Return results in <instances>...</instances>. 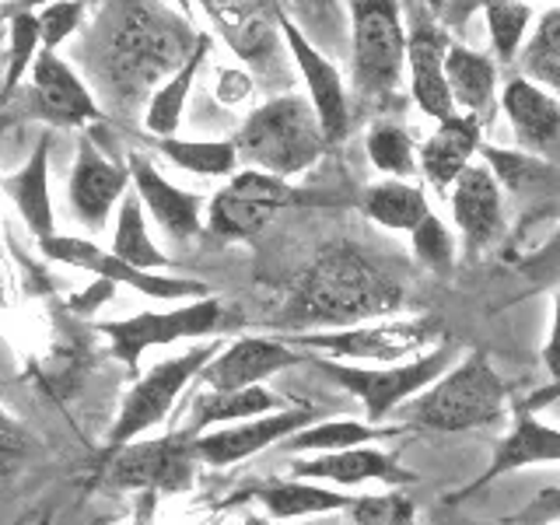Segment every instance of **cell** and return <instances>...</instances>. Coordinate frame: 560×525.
Masks as SVG:
<instances>
[{
	"label": "cell",
	"mask_w": 560,
	"mask_h": 525,
	"mask_svg": "<svg viewBox=\"0 0 560 525\" xmlns=\"http://www.w3.org/2000/svg\"><path fill=\"white\" fill-rule=\"evenodd\" d=\"M312 203L305 189L291 186L277 175L242 168L232 175V183L214 192V200L207 203V232L224 242H245L256 238L280 210Z\"/></svg>",
	"instance_id": "10"
},
{
	"label": "cell",
	"mask_w": 560,
	"mask_h": 525,
	"mask_svg": "<svg viewBox=\"0 0 560 525\" xmlns=\"http://www.w3.org/2000/svg\"><path fill=\"white\" fill-rule=\"evenodd\" d=\"M448 203H452V221L463 235L466 259H480L504 238V228H508L504 192L494 179V172L483 162H472L459 179H455Z\"/></svg>",
	"instance_id": "20"
},
{
	"label": "cell",
	"mask_w": 560,
	"mask_h": 525,
	"mask_svg": "<svg viewBox=\"0 0 560 525\" xmlns=\"http://www.w3.org/2000/svg\"><path fill=\"white\" fill-rule=\"evenodd\" d=\"M84 4H46L39 14V39H43V49H49V52H57V46L63 43V39H70L78 28H81V22H84Z\"/></svg>",
	"instance_id": "42"
},
{
	"label": "cell",
	"mask_w": 560,
	"mask_h": 525,
	"mask_svg": "<svg viewBox=\"0 0 560 525\" xmlns=\"http://www.w3.org/2000/svg\"><path fill=\"white\" fill-rule=\"evenodd\" d=\"M242 525H277V522H270V518H259V515H245V518H242Z\"/></svg>",
	"instance_id": "49"
},
{
	"label": "cell",
	"mask_w": 560,
	"mask_h": 525,
	"mask_svg": "<svg viewBox=\"0 0 560 525\" xmlns=\"http://www.w3.org/2000/svg\"><path fill=\"white\" fill-rule=\"evenodd\" d=\"M197 438L172 431L151 442H130L105 459V483L144 494H183L197 472Z\"/></svg>",
	"instance_id": "11"
},
{
	"label": "cell",
	"mask_w": 560,
	"mask_h": 525,
	"mask_svg": "<svg viewBox=\"0 0 560 525\" xmlns=\"http://www.w3.org/2000/svg\"><path fill=\"white\" fill-rule=\"evenodd\" d=\"M39 253L52 262H63V267H78L88 270L109 284H122L137 294H148L154 302H200L210 298L214 288L203 284L197 277H179V273H148V270H133L130 262L116 259L109 249H98L95 242L88 238H70V235H52L49 242L39 245Z\"/></svg>",
	"instance_id": "13"
},
{
	"label": "cell",
	"mask_w": 560,
	"mask_h": 525,
	"mask_svg": "<svg viewBox=\"0 0 560 525\" xmlns=\"http://www.w3.org/2000/svg\"><path fill=\"white\" fill-rule=\"evenodd\" d=\"M137 140H144L148 151L165 154L172 165L183 172L207 175V179H232L238 175V151L235 140H183V137H148L137 130Z\"/></svg>",
	"instance_id": "33"
},
{
	"label": "cell",
	"mask_w": 560,
	"mask_h": 525,
	"mask_svg": "<svg viewBox=\"0 0 560 525\" xmlns=\"http://www.w3.org/2000/svg\"><path fill=\"white\" fill-rule=\"evenodd\" d=\"M302 525H350V522H343V518H332V515H326V518H312V522H302Z\"/></svg>",
	"instance_id": "48"
},
{
	"label": "cell",
	"mask_w": 560,
	"mask_h": 525,
	"mask_svg": "<svg viewBox=\"0 0 560 525\" xmlns=\"http://www.w3.org/2000/svg\"><path fill=\"white\" fill-rule=\"evenodd\" d=\"M402 25H407V74L410 98L428 119L442 122L455 116V102L445 84V57L452 49V35L438 25L428 4H402Z\"/></svg>",
	"instance_id": "15"
},
{
	"label": "cell",
	"mask_w": 560,
	"mask_h": 525,
	"mask_svg": "<svg viewBox=\"0 0 560 525\" xmlns=\"http://www.w3.org/2000/svg\"><path fill=\"white\" fill-rule=\"evenodd\" d=\"M280 35H284V46L308 88V105L315 109V116H319V127L329 140V148L340 144V140L350 137V127H354V105H350L343 74L337 70V63L294 25V18L284 14V8H280Z\"/></svg>",
	"instance_id": "16"
},
{
	"label": "cell",
	"mask_w": 560,
	"mask_h": 525,
	"mask_svg": "<svg viewBox=\"0 0 560 525\" xmlns=\"http://www.w3.org/2000/svg\"><path fill=\"white\" fill-rule=\"evenodd\" d=\"M130 192V168L127 162H116V158L105 154L92 133H81L78 140V158L74 168H70V183H67V200L74 218L92 228V232H102L109 224V214L116 210V203Z\"/></svg>",
	"instance_id": "19"
},
{
	"label": "cell",
	"mask_w": 560,
	"mask_h": 525,
	"mask_svg": "<svg viewBox=\"0 0 560 525\" xmlns=\"http://www.w3.org/2000/svg\"><path fill=\"white\" fill-rule=\"evenodd\" d=\"M109 253L122 262H130L133 270H148V273H162L165 267H172V259L158 249L148 235L144 203H140L137 192H127V197L119 200V221H116Z\"/></svg>",
	"instance_id": "35"
},
{
	"label": "cell",
	"mask_w": 560,
	"mask_h": 525,
	"mask_svg": "<svg viewBox=\"0 0 560 525\" xmlns=\"http://www.w3.org/2000/svg\"><path fill=\"white\" fill-rule=\"evenodd\" d=\"M480 148H483V122L477 116L455 113L438 122V130L420 144L417 154L420 175H424V183L438 197H448L455 179L472 165Z\"/></svg>",
	"instance_id": "26"
},
{
	"label": "cell",
	"mask_w": 560,
	"mask_h": 525,
	"mask_svg": "<svg viewBox=\"0 0 560 525\" xmlns=\"http://www.w3.org/2000/svg\"><path fill=\"white\" fill-rule=\"evenodd\" d=\"M288 347L302 350L312 358L361 364V368H393L407 364L442 340V323L438 319H393V323H361L347 329H305L284 332Z\"/></svg>",
	"instance_id": "6"
},
{
	"label": "cell",
	"mask_w": 560,
	"mask_h": 525,
	"mask_svg": "<svg viewBox=\"0 0 560 525\" xmlns=\"http://www.w3.org/2000/svg\"><path fill=\"white\" fill-rule=\"evenodd\" d=\"M39 49H43V39H39V18H35V11L8 8V74H4V84H0V116L8 113L14 95L22 92Z\"/></svg>",
	"instance_id": "36"
},
{
	"label": "cell",
	"mask_w": 560,
	"mask_h": 525,
	"mask_svg": "<svg viewBox=\"0 0 560 525\" xmlns=\"http://www.w3.org/2000/svg\"><path fill=\"white\" fill-rule=\"evenodd\" d=\"M487 32H490V49H494V63L508 67L518 60L525 28L533 22V4H515V0H490L483 4Z\"/></svg>",
	"instance_id": "39"
},
{
	"label": "cell",
	"mask_w": 560,
	"mask_h": 525,
	"mask_svg": "<svg viewBox=\"0 0 560 525\" xmlns=\"http://www.w3.org/2000/svg\"><path fill=\"white\" fill-rule=\"evenodd\" d=\"M312 358V354H308ZM319 372L340 385L343 393H350L364 410V424H385L402 402H410L420 396L431 382L442 378L448 368L455 364V343L442 340L431 347L428 354H420L407 364H393V368H361V364H340V361H326V358H312Z\"/></svg>",
	"instance_id": "7"
},
{
	"label": "cell",
	"mask_w": 560,
	"mask_h": 525,
	"mask_svg": "<svg viewBox=\"0 0 560 525\" xmlns=\"http://www.w3.org/2000/svg\"><path fill=\"white\" fill-rule=\"evenodd\" d=\"M358 207L368 221H375L378 228H385V232H407V235L431 214L424 186L420 183H396V179L368 186L361 192Z\"/></svg>",
	"instance_id": "32"
},
{
	"label": "cell",
	"mask_w": 560,
	"mask_h": 525,
	"mask_svg": "<svg viewBox=\"0 0 560 525\" xmlns=\"http://www.w3.org/2000/svg\"><path fill=\"white\" fill-rule=\"evenodd\" d=\"M410 249H413L420 267H428L434 273H452V267H455L452 228L442 218H438L434 210L410 232Z\"/></svg>",
	"instance_id": "41"
},
{
	"label": "cell",
	"mask_w": 560,
	"mask_h": 525,
	"mask_svg": "<svg viewBox=\"0 0 560 525\" xmlns=\"http://www.w3.org/2000/svg\"><path fill=\"white\" fill-rule=\"evenodd\" d=\"M399 308L402 288L389 270L378 267L354 242H329L298 273L288 302L277 315V329H347L368 319H382V315H393Z\"/></svg>",
	"instance_id": "2"
},
{
	"label": "cell",
	"mask_w": 560,
	"mask_h": 525,
	"mask_svg": "<svg viewBox=\"0 0 560 525\" xmlns=\"http://www.w3.org/2000/svg\"><path fill=\"white\" fill-rule=\"evenodd\" d=\"M553 522H560V487L539 490L529 504H522L518 512L501 518V525H553Z\"/></svg>",
	"instance_id": "44"
},
{
	"label": "cell",
	"mask_w": 560,
	"mask_h": 525,
	"mask_svg": "<svg viewBox=\"0 0 560 525\" xmlns=\"http://www.w3.org/2000/svg\"><path fill=\"white\" fill-rule=\"evenodd\" d=\"M210 57V35L200 32L197 49L189 52V60L175 70L168 81H162V88L148 98L144 105V119H140V133L148 137H175V130L183 127V109L189 102L192 84H197V70L207 63Z\"/></svg>",
	"instance_id": "31"
},
{
	"label": "cell",
	"mask_w": 560,
	"mask_h": 525,
	"mask_svg": "<svg viewBox=\"0 0 560 525\" xmlns=\"http://www.w3.org/2000/svg\"><path fill=\"white\" fill-rule=\"evenodd\" d=\"M539 463H560V428L542 424L536 417L533 402H515L512 407V431H508L490 463L483 466V472L477 480L463 483L459 490H452L445 498L448 504H463L469 498H477L480 490H487L494 480L508 477V472L525 469V466H539Z\"/></svg>",
	"instance_id": "18"
},
{
	"label": "cell",
	"mask_w": 560,
	"mask_h": 525,
	"mask_svg": "<svg viewBox=\"0 0 560 525\" xmlns=\"http://www.w3.org/2000/svg\"><path fill=\"white\" fill-rule=\"evenodd\" d=\"M81 49L95 63V78L127 109L144 98L154 81H168L189 52L197 49L200 32L186 18L154 4H109L98 18V28L88 32Z\"/></svg>",
	"instance_id": "1"
},
{
	"label": "cell",
	"mask_w": 560,
	"mask_h": 525,
	"mask_svg": "<svg viewBox=\"0 0 560 525\" xmlns=\"http://www.w3.org/2000/svg\"><path fill=\"white\" fill-rule=\"evenodd\" d=\"M402 434L399 424H364V420H319V424H312L305 431L291 434L284 445V452L291 455H329V452H347V448H364L372 442H385V438H396Z\"/></svg>",
	"instance_id": "34"
},
{
	"label": "cell",
	"mask_w": 560,
	"mask_h": 525,
	"mask_svg": "<svg viewBox=\"0 0 560 525\" xmlns=\"http://www.w3.org/2000/svg\"><path fill=\"white\" fill-rule=\"evenodd\" d=\"M0 189L18 207V214H22L35 242L43 245L57 235V214H52V200H49V133L39 137V144L32 148L22 168L8 172L0 179Z\"/></svg>",
	"instance_id": "27"
},
{
	"label": "cell",
	"mask_w": 560,
	"mask_h": 525,
	"mask_svg": "<svg viewBox=\"0 0 560 525\" xmlns=\"http://www.w3.org/2000/svg\"><path fill=\"white\" fill-rule=\"evenodd\" d=\"M127 168H130V186L151 210V218L162 224V232L172 242H192L203 232V197L192 189H183L168 183L162 172L154 168L148 151L133 148L127 154Z\"/></svg>",
	"instance_id": "24"
},
{
	"label": "cell",
	"mask_w": 560,
	"mask_h": 525,
	"mask_svg": "<svg viewBox=\"0 0 560 525\" xmlns=\"http://www.w3.org/2000/svg\"><path fill=\"white\" fill-rule=\"evenodd\" d=\"M350 28H354V49H350V81L354 95L364 105H396L407 78V25H402V4L393 0H354Z\"/></svg>",
	"instance_id": "5"
},
{
	"label": "cell",
	"mask_w": 560,
	"mask_h": 525,
	"mask_svg": "<svg viewBox=\"0 0 560 525\" xmlns=\"http://www.w3.org/2000/svg\"><path fill=\"white\" fill-rule=\"evenodd\" d=\"M245 498L259 501L267 508V515L277 522H291V518H326V515H347L350 494L343 490H329L326 483H312V480H294V477H270V480H256Z\"/></svg>",
	"instance_id": "28"
},
{
	"label": "cell",
	"mask_w": 560,
	"mask_h": 525,
	"mask_svg": "<svg viewBox=\"0 0 560 525\" xmlns=\"http://www.w3.org/2000/svg\"><path fill=\"white\" fill-rule=\"evenodd\" d=\"M445 84L455 113L477 116L480 122L498 113V63L490 52L452 43L445 57Z\"/></svg>",
	"instance_id": "30"
},
{
	"label": "cell",
	"mask_w": 560,
	"mask_h": 525,
	"mask_svg": "<svg viewBox=\"0 0 560 525\" xmlns=\"http://www.w3.org/2000/svg\"><path fill=\"white\" fill-rule=\"evenodd\" d=\"M154 494H144L137 504V515H133V525H154Z\"/></svg>",
	"instance_id": "47"
},
{
	"label": "cell",
	"mask_w": 560,
	"mask_h": 525,
	"mask_svg": "<svg viewBox=\"0 0 560 525\" xmlns=\"http://www.w3.org/2000/svg\"><path fill=\"white\" fill-rule=\"evenodd\" d=\"M498 525H501V522H498ZM553 525H560V522H553Z\"/></svg>",
	"instance_id": "50"
},
{
	"label": "cell",
	"mask_w": 560,
	"mask_h": 525,
	"mask_svg": "<svg viewBox=\"0 0 560 525\" xmlns=\"http://www.w3.org/2000/svg\"><path fill=\"white\" fill-rule=\"evenodd\" d=\"M288 407L291 402L284 396L270 393L267 385H253V389H238V393L203 389L200 396H192L189 417L179 431L189 438H200L218 428H232V424H242V420H256V417H267V413L288 410Z\"/></svg>",
	"instance_id": "29"
},
{
	"label": "cell",
	"mask_w": 560,
	"mask_h": 525,
	"mask_svg": "<svg viewBox=\"0 0 560 525\" xmlns=\"http://www.w3.org/2000/svg\"><path fill=\"white\" fill-rule=\"evenodd\" d=\"M228 326H242V315L228 308L218 294L200 298V302H186L168 312H140L119 323H98L102 337H109L113 358L137 375L140 358L154 347H172L179 340H200V337H218Z\"/></svg>",
	"instance_id": "8"
},
{
	"label": "cell",
	"mask_w": 560,
	"mask_h": 525,
	"mask_svg": "<svg viewBox=\"0 0 560 525\" xmlns=\"http://www.w3.org/2000/svg\"><path fill=\"white\" fill-rule=\"evenodd\" d=\"M312 361L302 350L288 347L284 340L273 337H238L232 343H224L214 361H210L200 382L214 393H238V389H253V385H262L267 378L288 372V368H298Z\"/></svg>",
	"instance_id": "21"
},
{
	"label": "cell",
	"mask_w": 560,
	"mask_h": 525,
	"mask_svg": "<svg viewBox=\"0 0 560 525\" xmlns=\"http://www.w3.org/2000/svg\"><path fill=\"white\" fill-rule=\"evenodd\" d=\"M364 151L372 158V165L385 175V179H396V183H413V175L420 172L417 165V140L407 127L399 122H372L364 133Z\"/></svg>",
	"instance_id": "37"
},
{
	"label": "cell",
	"mask_w": 560,
	"mask_h": 525,
	"mask_svg": "<svg viewBox=\"0 0 560 525\" xmlns=\"http://www.w3.org/2000/svg\"><path fill=\"white\" fill-rule=\"evenodd\" d=\"M399 428L424 434H459L494 428L508 413V385L487 350H469L424 393L402 402Z\"/></svg>",
	"instance_id": "3"
},
{
	"label": "cell",
	"mask_w": 560,
	"mask_h": 525,
	"mask_svg": "<svg viewBox=\"0 0 560 525\" xmlns=\"http://www.w3.org/2000/svg\"><path fill=\"white\" fill-rule=\"evenodd\" d=\"M350 525H417V501L410 490L358 494L347 508Z\"/></svg>",
	"instance_id": "40"
},
{
	"label": "cell",
	"mask_w": 560,
	"mask_h": 525,
	"mask_svg": "<svg viewBox=\"0 0 560 525\" xmlns=\"http://www.w3.org/2000/svg\"><path fill=\"white\" fill-rule=\"evenodd\" d=\"M221 347L224 343H218V340L197 343V347L183 350V354L158 361L148 375H137L130 393L119 402V413L109 428V438H105V459H109L113 452L127 448L130 442H137L144 431L162 424V420L172 413L175 399L183 396V389L192 378H200V372L214 361Z\"/></svg>",
	"instance_id": "9"
},
{
	"label": "cell",
	"mask_w": 560,
	"mask_h": 525,
	"mask_svg": "<svg viewBox=\"0 0 560 525\" xmlns=\"http://www.w3.org/2000/svg\"><path fill=\"white\" fill-rule=\"evenodd\" d=\"M480 154H483V165L494 172L501 192L525 210V221L529 224L560 210V168L557 165L525 151H508L494 144H483Z\"/></svg>",
	"instance_id": "25"
},
{
	"label": "cell",
	"mask_w": 560,
	"mask_h": 525,
	"mask_svg": "<svg viewBox=\"0 0 560 525\" xmlns=\"http://www.w3.org/2000/svg\"><path fill=\"white\" fill-rule=\"evenodd\" d=\"M203 11L214 32L228 43V49L253 70L256 81L267 88L288 81V46L284 35H280V4H221V0H207Z\"/></svg>",
	"instance_id": "12"
},
{
	"label": "cell",
	"mask_w": 560,
	"mask_h": 525,
	"mask_svg": "<svg viewBox=\"0 0 560 525\" xmlns=\"http://www.w3.org/2000/svg\"><path fill=\"white\" fill-rule=\"evenodd\" d=\"M319 420H323V407L302 402V407H288L267 417H256V420H242V424H232V428H218L197 438V459L214 469L235 466L273 445H284L291 434L319 424Z\"/></svg>",
	"instance_id": "17"
},
{
	"label": "cell",
	"mask_w": 560,
	"mask_h": 525,
	"mask_svg": "<svg viewBox=\"0 0 560 525\" xmlns=\"http://www.w3.org/2000/svg\"><path fill=\"white\" fill-rule=\"evenodd\" d=\"M522 78L560 98V4L539 18L533 39L522 46Z\"/></svg>",
	"instance_id": "38"
},
{
	"label": "cell",
	"mask_w": 560,
	"mask_h": 525,
	"mask_svg": "<svg viewBox=\"0 0 560 525\" xmlns=\"http://www.w3.org/2000/svg\"><path fill=\"white\" fill-rule=\"evenodd\" d=\"M22 109L18 119H43L49 127H88V122H98L102 109L78 70L70 67L63 57L49 49H39L32 70H28V84H22Z\"/></svg>",
	"instance_id": "14"
},
{
	"label": "cell",
	"mask_w": 560,
	"mask_h": 525,
	"mask_svg": "<svg viewBox=\"0 0 560 525\" xmlns=\"http://www.w3.org/2000/svg\"><path fill=\"white\" fill-rule=\"evenodd\" d=\"M253 88H256V81L245 74V70H221V74H218V98L224 105L245 102L253 95Z\"/></svg>",
	"instance_id": "45"
},
{
	"label": "cell",
	"mask_w": 560,
	"mask_h": 525,
	"mask_svg": "<svg viewBox=\"0 0 560 525\" xmlns=\"http://www.w3.org/2000/svg\"><path fill=\"white\" fill-rule=\"evenodd\" d=\"M232 140L238 162H249V168L277 175V179L305 175L329 151L319 116H315L308 98L298 95H277L262 102L259 109L245 116L242 130Z\"/></svg>",
	"instance_id": "4"
},
{
	"label": "cell",
	"mask_w": 560,
	"mask_h": 525,
	"mask_svg": "<svg viewBox=\"0 0 560 525\" xmlns=\"http://www.w3.org/2000/svg\"><path fill=\"white\" fill-rule=\"evenodd\" d=\"M291 477L312 483H337V487L382 483L389 490H407L420 483L417 472L399 463V455L382 452L375 445L329 452V455H305V459L291 463Z\"/></svg>",
	"instance_id": "22"
},
{
	"label": "cell",
	"mask_w": 560,
	"mask_h": 525,
	"mask_svg": "<svg viewBox=\"0 0 560 525\" xmlns=\"http://www.w3.org/2000/svg\"><path fill=\"white\" fill-rule=\"evenodd\" d=\"M35 442L28 438V431L18 424V420L8 413V407L0 402V472H14L22 469L25 459L32 455Z\"/></svg>",
	"instance_id": "43"
},
{
	"label": "cell",
	"mask_w": 560,
	"mask_h": 525,
	"mask_svg": "<svg viewBox=\"0 0 560 525\" xmlns=\"http://www.w3.org/2000/svg\"><path fill=\"white\" fill-rule=\"evenodd\" d=\"M542 364H547L550 382L560 385V288L553 294V323L547 332V343H542Z\"/></svg>",
	"instance_id": "46"
},
{
	"label": "cell",
	"mask_w": 560,
	"mask_h": 525,
	"mask_svg": "<svg viewBox=\"0 0 560 525\" xmlns=\"http://www.w3.org/2000/svg\"><path fill=\"white\" fill-rule=\"evenodd\" d=\"M498 105L512 122L518 148L560 168V98L515 74L504 81Z\"/></svg>",
	"instance_id": "23"
}]
</instances>
